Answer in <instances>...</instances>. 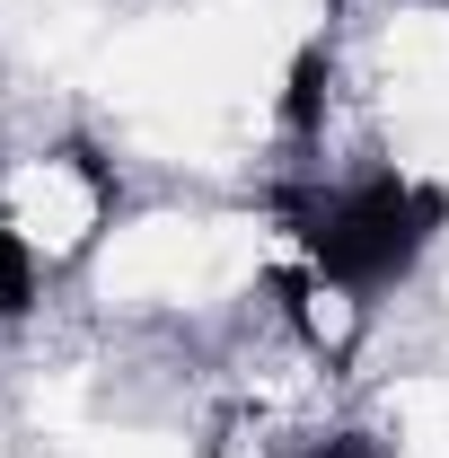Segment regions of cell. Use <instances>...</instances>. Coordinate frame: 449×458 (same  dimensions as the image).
Returning <instances> with one entry per match:
<instances>
[{
  "label": "cell",
  "instance_id": "6da1fadb",
  "mask_svg": "<svg viewBox=\"0 0 449 458\" xmlns=\"http://www.w3.org/2000/svg\"><path fill=\"white\" fill-rule=\"evenodd\" d=\"M274 203L291 212L300 247L318 256V274L335 291H388L396 274H414V256L449 221L441 185H405V176H370L352 194H300V185H282Z\"/></svg>",
  "mask_w": 449,
  "mask_h": 458
},
{
  "label": "cell",
  "instance_id": "7a4b0ae2",
  "mask_svg": "<svg viewBox=\"0 0 449 458\" xmlns=\"http://www.w3.org/2000/svg\"><path fill=\"white\" fill-rule=\"evenodd\" d=\"M326 80H335V71H326V45H309V54L291 62V80H282V132L309 141V132L326 123Z\"/></svg>",
  "mask_w": 449,
  "mask_h": 458
},
{
  "label": "cell",
  "instance_id": "3957f363",
  "mask_svg": "<svg viewBox=\"0 0 449 458\" xmlns=\"http://www.w3.org/2000/svg\"><path fill=\"white\" fill-rule=\"evenodd\" d=\"M27 309H36V256L0 212V318H27Z\"/></svg>",
  "mask_w": 449,
  "mask_h": 458
},
{
  "label": "cell",
  "instance_id": "277c9868",
  "mask_svg": "<svg viewBox=\"0 0 449 458\" xmlns=\"http://www.w3.org/2000/svg\"><path fill=\"white\" fill-rule=\"evenodd\" d=\"M309 458H370V432H335V441H318Z\"/></svg>",
  "mask_w": 449,
  "mask_h": 458
}]
</instances>
